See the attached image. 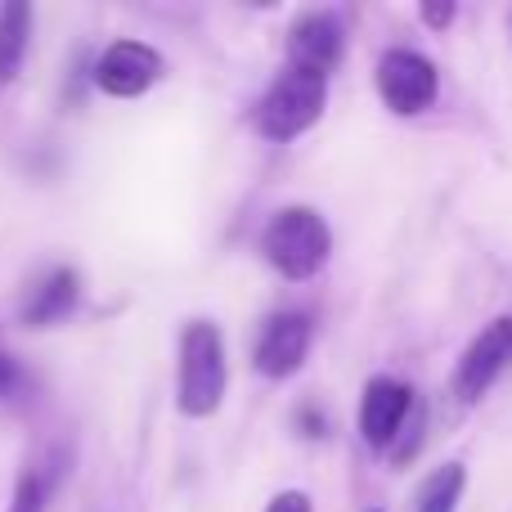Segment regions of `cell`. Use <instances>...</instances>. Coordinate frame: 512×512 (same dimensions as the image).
<instances>
[{
	"mask_svg": "<svg viewBox=\"0 0 512 512\" xmlns=\"http://www.w3.org/2000/svg\"><path fill=\"white\" fill-rule=\"evenodd\" d=\"M225 382H230V364H225V337L216 324L194 319L180 337V414L207 418L221 409Z\"/></svg>",
	"mask_w": 512,
	"mask_h": 512,
	"instance_id": "cell-1",
	"label": "cell"
},
{
	"mask_svg": "<svg viewBox=\"0 0 512 512\" xmlns=\"http://www.w3.org/2000/svg\"><path fill=\"white\" fill-rule=\"evenodd\" d=\"M265 261L274 265L288 279H310L319 265L328 261V248H333V234H328L324 216L310 212V207H283L261 234Z\"/></svg>",
	"mask_w": 512,
	"mask_h": 512,
	"instance_id": "cell-2",
	"label": "cell"
},
{
	"mask_svg": "<svg viewBox=\"0 0 512 512\" xmlns=\"http://www.w3.org/2000/svg\"><path fill=\"white\" fill-rule=\"evenodd\" d=\"M324 99H328V77L306 68H288L265 90L261 108H256V126H261L265 140H292V135H301L306 126L319 122Z\"/></svg>",
	"mask_w": 512,
	"mask_h": 512,
	"instance_id": "cell-3",
	"label": "cell"
},
{
	"mask_svg": "<svg viewBox=\"0 0 512 512\" xmlns=\"http://www.w3.org/2000/svg\"><path fill=\"white\" fill-rule=\"evenodd\" d=\"M378 90L391 113H423L436 99V68L414 50H391L378 63Z\"/></svg>",
	"mask_w": 512,
	"mask_h": 512,
	"instance_id": "cell-4",
	"label": "cell"
},
{
	"mask_svg": "<svg viewBox=\"0 0 512 512\" xmlns=\"http://www.w3.org/2000/svg\"><path fill=\"white\" fill-rule=\"evenodd\" d=\"M162 77V54L153 45L140 41H117L104 50V59L95 63V86L104 95L117 99H135Z\"/></svg>",
	"mask_w": 512,
	"mask_h": 512,
	"instance_id": "cell-5",
	"label": "cell"
},
{
	"mask_svg": "<svg viewBox=\"0 0 512 512\" xmlns=\"http://www.w3.org/2000/svg\"><path fill=\"white\" fill-rule=\"evenodd\" d=\"M508 364H512V319H495V324L463 351L454 387H459L463 400H481L490 391V382H495Z\"/></svg>",
	"mask_w": 512,
	"mask_h": 512,
	"instance_id": "cell-6",
	"label": "cell"
},
{
	"mask_svg": "<svg viewBox=\"0 0 512 512\" xmlns=\"http://www.w3.org/2000/svg\"><path fill=\"white\" fill-rule=\"evenodd\" d=\"M310 351V319L301 310H283L270 324L261 328V342H256V369L265 378H288L306 364Z\"/></svg>",
	"mask_w": 512,
	"mask_h": 512,
	"instance_id": "cell-7",
	"label": "cell"
},
{
	"mask_svg": "<svg viewBox=\"0 0 512 512\" xmlns=\"http://www.w3.org/2000/svg\"><path fill=\"white\" fill-rule=\"evenodd\" d=\"M414 414V391L396 378H373L364 387V405H360V432L373 450H387L400 436L405 418Z\"/></svg>",
	"mask_w": 512,
	"mask_h": 512,
	"instance_id": "cell-8",
	"label": "cell"
},
{
	"mask_svg": "<svg viewBox=\"0 0 512 512\" xmlns=\"http://www.w3.org/2000/svg\"><path fill=\"white\" fill-rule=\"evenodd\" d=\"M288 54H292V68L328 77V68L342 59V23H337L333 14H306L292 27Z\"/></svg>",
	"mask_w": 512,
	"mask_h": 512,
	"instance_id": "cell-9",
	"label": "cell"
},
{
	"mask_svg": "<svg viewBox=\"0 0 512 512\" xmlns=\"http://www.w3.org/2000/svg\"><path fill=\"white\" fill-rule=\"evenodd\" d=\"M77 297H81V274L68 270V265H59V270L45 274V279L32 288V297L23 301V324H32V328L59 324V319L72 315Z\"/></svg>",
	"mask_w": 512,
	"mask_h": 512,
	"instance_id": "cell-10",
	"label": "cell"
},
{
	"mask_svg": "<svg viewBox=\"0 0 512 512\" xmlns=\"http://www.w3.org/2000/svg\"><path fill=\"white\" fill-rule=\"evenodd\" d=\"M27 36H32V9L23 0H9L0 9V81H14L18 63L27 54Z\"/></svg>",
	"mask_w": 512,
	"mask_h": 512,
	"instance_id": "cell-11",
	"label": "cell"
},
{
	"mask_svg": "<svg viewBox=\"0 0 512 512\" xmlns=\"http://www.w3.org/2000/svg\"><path fill=\"white\" fill-rule=\"evenodd\" d=\"M459 495H463V468L459 463H445L418 490V512H454Z\"/></svg>",
	"mask_w": 512,
	"mask_h": 512,
	"instance_id": "cell-12",
	"label": "cell"
},
{
	"mask_svg": "<svg viewBox=\"0 0 512 512\" xmlns=\"http://www.w3.org/2000/svg\"><path fill=\"white\" fill-rule=\"evenodd\" d=\"M41 499H45L41 481L23 477V481H18V490H14V504H9V512H41Z\"/></svg>",
	"mask_w": 512,
	"mask_h": 512,
	"instance_id": "cell-13",
	"label": "cell"
},
{
	"mask_svg": "<svg viewBox=\"0 0 512 512\" xmlns=\"http://www.w3.org/2000/svg\"><path fill=\"white\" fill-rule=\"evenodd\" d=\"M265 512H310V499L301 495V490H283V495L274 499Z\"/></svg>",
	"mask_w": 512,
	"mask_h": 512,
	"instance_id": "cell-14",
	"label": "cell"
},
{
	"mask_svg": "<svg viewBox=\"0 0 512 512\" xmlns=\"http://www.w3.org/2000/svg\"><path fill=\"white\" fill-rule=\"evenodd\" d=\"M14 382H18V369H14V360L9 355H0V400L14 391Z\"/></svg>",
	"mask_w": 512,
	"mask_h": 512,
	"instance_id": "cell-15",
	"label": "cell"
},
{
	"mask_svg": "<svg viewBox=\"0 0 512 512\" xmlns=\"http://www.w3.org/2000/svg\"><path fill=\"white\" fill-rule=\"evenodd\" d=\"M423 18H427L432 27H445V23L454 18V5H423Z\"/></svg>",
	"mask_w": 512,
	"mask_h": 512,
	"instance_id": "cell-16",
	"label": "cell"
}]
</instances>
